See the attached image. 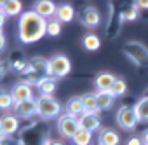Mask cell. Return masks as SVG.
Instances as JSON below:
<instances>
[{
  "mask_svg": "<svg viewBox=\"0 0 148 145\" xmlns=\"http://www.w3.org/2000/svg\"><path fill=\"white\" fill-rule=\"evenodd\" d=\"M47 35V19L35 11H26L19 16V40L23 44H33Z\"/></svg>",
  "mask_w": 148,
  "mask_h": 145,
  "instance_id": "cell-1",
  "label": "cell"
},
{
  "mask_svg": "<svg viewBox=\"0 0 148 145\" xmlns=\"http://www.w3.org/2000/svg\"><path fill=\"white\" fill-rule=\"evenodd\" d=\"M49 77V59L37 56L28 61L26 70L23 72V81L28 82L30 86H38L42 79Z\"/></svg>",
  "mask_w": 148,
  "mask_h": 145,
  "instance_id": "cell-2",
  "label": "cell"
},
{
  "mask_svg": "<svg viewBox=\"0 0 148 145\" xmlns=\"http://www.w3.org/2000/svg\"><path fill=\"white\" fill-rule=\"evenodd\" d=\"M61 103L54 96H44L40 95L37 98V115L42 119H56L61 115Z\"/></svg>",
  "mask_w": 148,
  "mask_h": 145,
  "instance_id": "cell-3",
  "label": "cell"
},
{
  "mask_svg": "<svg viewBox=\"0 0 148 145\" xmlns=\"http://www.w3.org/2000/svg\"><path fill=\"white\" fill-rule=\"evenodd\" d=\"M122 52L129 59H132V63H136V65H148V47L143 42L129 40L124 44Z\"/></svg>",
  "mask_w": 148,
  "mask_h": 145,
  "instance_id": "cell-4",
  "label": "cell"
},
{
  "mask_svg": "<svg viewBox=\"0 0 148 145\" xmlns=\"http://www.w3.org/2000/svg\"><path fill=\"white\" fill-rule=\"evenodd\" d=\"M70 70H71V63L64 54H54L49 59V77L61 79L70 74Z\"/></svg>",
  "mask_w": 148,
  "mask_h": 145,
  "instance_id": "cell-5",
  "label": "cell"
},
{
  "mask_svg": "<svg viewBox=\"0 0 148 145\" xmlns=\"http://www.w3.org/2000/svg\"><path fill=\"white\" fill-rule=\"evenodd\" d=\"M80 129V124H79V119L77 117H71L68 114H63L58 117V131L61 136L64 138H73L77 135V131Z\"/></svg>",
  "mask_w": 148,
  "mask_h": 145,
  "instance_id": "cell-6",
  "label": "cell"
},
{
  "mask_svg": "<svg viewBox=\"0 0 148 145\" xmlns=\"http://www.w3.org/2000/svg\"><path fill=\"white\" fill-rule=\"evenodd\" d=\"M117 122L122 129H134L136 124L139 122L134 107H127V105L120 107L119 112H117Z\"/></svg>",
  "mask_w": 148,
  "mask_h": 145,
  "instance_id": "cell-7",
  "label": "cell"
},
{
  "mask_svg": "<svg viewBox=\"0 0 148 145\" xmlns=\"http://www.w3.org/2000/svg\"><path fill=\"white\" fill-rule=\"evenodd\" d=\"M11 95H12V100L14 103H23V102H28V100H33V89L28 82L25 81H19L12 86L11 89Z\"/></svg>",
  "mask_w": 148,
  "mask_h": 145,
  "instance_id": "cell-8",
  "label": "cell"
},
{
  "mask_svg": "<svg viewBox=\"0 0 148 145\" xmlns=\"http://www.w3.org/2000/svg\"><path fill=\"white\" fill-rule=\"evenodd\" d=\"M80 21H82V25L87 26V28H96V26L101 23V14H99V11H98L96 7L89 6V7H86V9L82 11Z\"/></svg>",
  "mask_w": 148,
  "mask_h": 145,
  "instance_id": "cell-9",
  "label": "cell"
},
{
  "mask_svg": "<svg viewBox=\"0 0 148 145\" xmlns=\"http://www.w3.org/2000/svg\"><path fill=\"white\" fill-rule=\"evenodd\" d=\"M35 114H37V100H28V102L14 105V115L16 117L28 119V117H32Z\"/></svg>",
  "mask_w": 148,
  "mask_h": 145,
  "instance_id": "cell-10",
  "label": "cell"
},
{
  "mask_svg": "<svg viewBox=\"0 0 148 145\" xmlns=\"http://www.w3.org/2000/svg\"><path fill=\"white\" fill-rule=\"evenodd\" d=\"M79 124H80L82 129L92 133V131H98L101 128V119H99L98 114H82L79 117Z\"/></svg>",
  "mask_w": 148,
  "mask_h": 145,
  "instance_id": "cell-11",
  "label": "cell"
},
{
  "mask_svg": "<svg viewBox=\"0 0 148 145\" xmlns=\"http://www.w3.org/2000/svg\"><path fill=\"white\" fill-rule=\"evenodd\" d=\"M33 11H35L38 16H42L44 19H47V18L56 16L58 7H56V4H54V2H51V0H40V2H35Z\"/></svg>",
  "mask_w": 148,
  "mask_h": 145,
  "instance_id": "cell-12",
  "label": "cell"
},
{
  "mask_svg": "<svg viewBox=\"0 0 148 145\" xmlns=\"http://www.w3.org/2000/svg\"><path fill=\"white\" fill-rule=\"evenodd\" d=\"M64 114L71 115V117H80L84 114V103H82V96H71L66 105H64Z\"/></svg>",
  "mask_w": 148,
  "mask_h": 145,
  "instance_id": "cell-13",
  "label": "cell"
},
{
  "mask_svg": "<svg viewBox=\"0 0 148 145\" xmlns=\"http://www.w3.org/2000/svg\"><path fill=\"white\" fill-rule=\"evenodd\" d=\"M120 135L112 128H103L98 135V145H119Z\"/></svg>",
  "mask_w": 148,
  "mask_h": 145,
  "instance_id": "cell-14",
  "label": "cell"
},
{
  "mask_svg": "<svg viewBox=\"0 0 148 145\" xmlns=\"http://www.w3.org/2000/svg\"><path fill=\"white\" fill-rule=\"evenodd\" d=\"M0 124H2V129H4L5 136H11V135H14L19 129V119L14 114H11V112L0 117Z\"/></svg>",
  "mask_w": 148,
  "mask_h": 145,
  "instance_id": "cell-15",
  "label": "cell"
},
{
  "mask_svg": "<svg viewBox=\"0 0 148 145\" xmlns=\"http://www.w3.org/2000/svg\"><path fill=\"white\" fill-rule=\"evenodd\" d=\"M115 79H117V77H115L113 74L101 72V74H98L96 79H94V86H96L98 91H110L112 86H113V82H115Z\"/></svg>",
  "mask_w": 148,
  "mask_h": 145,
  "instance_id": "cell-16",
  "label": "cell"
},
{
  "mask_svg": "<svg viewBox=\"0 0 148 145\" xmlns=\"http://www.w3.org/2000/svg\"><path fill=\"white\" fill-rule=\"evenodd\" d=\"M110 11H112V19L108 21V37L110 39H115L120 32V25H122V16H120V11L115 12V7L110 6Z\"/></svg>",
  "mask_w": 148,
  "mask_h": 145,
  "instance_id": "cell-17",
  "label": "cell"
},
{
  "mask_svg": "<svg viewBox=\"0 0 148 145\" xmlns=\"http://www.w3.org/2000/svg\"><path fill=\"white\" fill-rule=\"evenodd\" d=\"M0 9L5 16H19L23 11V4L19 0H5V2H0Z\"/></svg>",
  "mask_w": 148,
  "mask_h": 145,
  "instance_id": "cell-18",
  "label": "cell"
},
{
  "mask_svg": "<svg viewBox=\"0 0 148 145\" xmlns=\"http://www.w3.org/2000/svg\"><path fill=\"white\" fill-rule=\"evenodd\" d=\"M84 103V114H98L99 115V105L96 100V93H86L82 96Z\"/></svg>",
  "mask_w": 148,
  "mask_h": 145,
  "instance_id": "cell-19",
  "label": "cell"
},
{
  "mask_svg": "<svg viewBox=\"0 0 148 145\" xmlns=\"http://www.w3.org/2000/svg\"><path fill=\"white\" fill-rule=\"evenodd\" d=\"M73 18H75V9H73V6L63 4V6L58 7V11H56V19H58L59 23H68V21H71Z\"/></svg>",
  "mask_w": 148,
  "mask_h": 145,
  "instance_id": "cell-20",
  "label": "cell"
},
{
  "mask_svg": "<svg viewBox=\"0 0 148 145\" xmlns=\"http://www.w3.org/2000/svg\"><path fill=\"white\" fill-rule=\"evenodd\" d=\"M96 100H98L99 110H108V108L113 107L115 96H113L110 91H96Z\"/></svg>",
  "mask_w": 148,
  "mask_h": 145,
  "instance_id": "cell-21",
  "label": "cell"
},
{
  "mask_svg": "<svg viewBox=\"0 0 148 145\" xmlns=\"http://www.w3.org/2000/svg\"><path fill=\"white\" fill-rule=\"evenodd\" d=\"M37 88H38L40 95H44V96H52V93L56 91V79L45 77V79H42V81L38 82Z\"/></svg>",
  "mask_w": 148,
  "mask_h": 145,
  "instance_id": "cell-22",
  "label": "cell"
},
{
  "mask_svg": "<svg viewBox=\"0 0 148 145\" xmlns=\"http://www.w3.org/2000/svg\"><path fill=\"white\" fill-rule=\"evenodd\" d=\"M134 110H136V115H138L139 121H148V100L145 96L136 102Z\"/></svg>",
  "mask_w": 148,
  "mask_h": 145,
  "instance_id": "cell-23",
  "label": "cell"
},
{
  "mask_svg": "<svg viewBox=\"0 0 148 145\" xmlns=\"http://www.w3.org/2000/svg\"><path fill=\"white\" fill-rule=\"evenodd\" d=\"M120 16L124 21H136L138 19V7L134 4H127L120 9Z\"/></svg>",
  "mask_w": 148,
  "mask_h": 145,
  "instance_id": "cell-24",
  "label": "cell"
},
{
  "mask_svg": "<svg viewBox=\"0 0 148 145\" xmlns=\"http://www.w3.org/2000/svg\"><path fill=\"white\" fill-rule=\"evenodd\" d=\"M14 100H12V95L11 91H5V89H0V110H11L14 108Z\"/></svg>",
  "mask_w": 148,
  "mask_h": 145,
  "instance_id": "cell-25",
  "label": "cell"
},
{
  "mask_svg": "<svg viewBox=\"0 0 148 145\" xmlns=\"http://www.w3.org/2000/svg\"><path fill=\"white\" fill-rule=\"evenodd\" d=\"M91 140H92V133H89V131H86V129H82V128L77 131L75 136L71 138L73 145H89Z\"/></svg>",
  "mask_w": 148,
  "mask_h": 145,
  "instance_id": "cell-26",
  "label": "cell"
},
{
  "mask_svg": "<svg viewBox=\"0 0 148 145\" xmlns=\"http://www.w3.org/2000/svg\"><path fill=\"white\" fill-rule=\"evenodd\" d=\"M26 66H28V63L25 61V58H23V54L19 56V52H14L12 54V58H11V68L14 70V72H23L26 70Z\"/></svg>",
  "mask_w": 148,
  "mask_h": 145,
  "instance_id": "cell-27",
  "label": "cell"
},
{
  "mask_svg": "<svg viewBox=\"0 0 148 145\" xmlns=\"http://www.w3.org/2000/svg\"><path fill=\"white\" fill-rule=\"evenodd\" d=\"M82 44L87 51H98L99 46H101V40L94 35V33H87L84 39H82Z\"/></svg>",
  "mask_w": 148,
  "mask_h": 145,
  "instance_id": "cell-28",
  "label": "cell"
},
{
  "mask_svg": "<svg viewBox=\"0 0 148 145\" xmlns=\"http://www.w3.org/2000/svg\"><path fill=\"white\" fill-rule=\"evenodd\" d=\"M125 91H127V84H125V81H124V79H115V82H113L110 93H112L113 96H122Z\"/></svg>",
  "mask_w": 148,
  "mask_h": 145,
  "instance_id": "cell-29",
  "label": "cell"
},
{
  "mask_svg": "<svg viewBox=\"0 0 148 145\" xmlns=\"http://www.w3.org/2000/svg\"><path fill=\"white\" fill-rule=\"evenodd\" d=\"M61 33V23L58 19H51L47 21V35L51 37H58Z\"/></svg>",
  "mask_w": 148,
  "mask_h": 145,
  "instance_id": "cell-30",
  "label": "cell"
},
{
  "mask_svg": "<svg viewBox=\"0 0 148 145\" xmlns=\"http://www.w3.org/2000/svg\"><path fill=\"white\" fill-rule=\"evenodd\" d=\"M127 145H143V140H141V136H132V138H129Z\"/></svg>",
  "mask_w": 148,
  "mask_h": 145,
  "instance_id": "cell-31",
  "label": "cell"
},
{
  "mask_svg": "<svg viewBox=\"0 0 148 145\" xmlns=\"http://www.w3.org/2000/svg\"><path fill=\"white\" fill-rule=\"evenodd\" d=\"M42 145H64L63 142H59V140H51V138H47Z\"/></svg>",
  "mask_w": 148,
  "mask_h": 145,
  "instance_id": "cell-32",
  "label": "cell"
},
{
  "mask_svg": "<svg viewBox=\"0 0 148 145\" xmlns=\"http://www.w3.org/2000/svg\"><path fill=\"white\" fill-rule=\"evenodd\" d=\"M138 9H148V0H139V2L134 4Z\"/></svg>",
  "mask_w": 148,
  "mask_h": 145,
  "instance_id": "cell-33",
  "label": "cell"
},
{
  "mask_svg": "<svg viewBox=\"0 0 148 145\" xmlns=\"http://www.w3.org/2000/svg\"><path fill=\"white\" fill-rule=\"evenodd\" d=\"M5 72H7V66H5V63H4V61H0V79H4Z\"/></svg>",
  "mask_w": 148,
  "mask_h": 145,
  "instance_id": "cell-34",
  "label": "cell"
},
{
  "mask_svg": "<svg viewBox=\"0 0 148 145\" xmlns=\"http://www.w3.org/2000/svg\"><path fill=\"white\" fill-rule=\"evenodd\" d=\"M141 140H143V145H148V129L141 133Z\"/></svg>",
  "mask_w": 148,
  "mask_h": 145,
  "instance_id": "cell-35",
  "label": "cell"
},
{
  "mask_svg": "<svg viewBox=\"0 0 148 145\" xmlns=\"http://www.w3.org/2000/svg\"><path fill=\"white\" fill-rule=\"evenodd\" d=\"M4 49H5V37H4V33H0V52Z\"/></svg>",
  "mask_w": 148,
  "mask_h": 145,
  "instance_id": "cell-36",
  "label": "cell"
},
{
  "mask_svg": "<svg viewBox=\"0 0 148 145\" xmlns=\"http://www.w3.org/2000/svg\"><path fill=\"white\" fill-rule=\"evenodd\" d=\"M5 23V14L2 12V9H0V33H2V26Z\"/></svg>",
  "mask_w": 148,
  "mask_h": 145,
  "instance_id": "cell-37",
  "label": "cell"
},
{
  "mask_svg": "<svg viewBox=\"0 0 148 145\" xmlns=\"http://www.w3.org/2000/svg\"><path fill=\"white\" fill-rule=\"evenodd\" d=\"M0 145H11V143H9L7 138H2V140H0Z\"/></svg>",
  "mask_w": 148,
  "mask_h": 145,
  "instance_id": "cell-38",
  "label": "cell"
},
{
  "mask_svg": "<svg viewBox=\"0 0 148 145\" xmlns=\"http://www.w3.org/2000/svg\"><path fill=\"white\" fill-rule=\"evenodd\" d=\"M2 138H5V133H4V129H2V124H0V140Z\"/></svg>",
  "mask_w": 148,
  "mask_h": 145,
  "instance_id": "cell-39",
  "label": "cell"
},
{
  "mask_svg": "<svg viewBox=\"0 0 148 145\" xmlns=\"http://www.w3.org/2000/svg\"><path fill=\"white\" fill-rule=\"evenodd\" d=\"M143 96H145V98H146V100H148V89H146V91H145V95H143Z\"/></svg>",
  "mask_w": 148,
  "mask_h": 145,
  "instance_id": "cell-40",
  "label": "cell"
}]
</instances>
